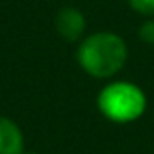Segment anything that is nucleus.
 I'll list each match as a JSON object with an SVG mask.
<instances>
[{"label":"nucleus","instance_id":"f257e3e1","mask_svg":"<svg viewBox=\"0 0 154 154\" xmlns=\"http://www.w3.org/2000/svg\"><path fill=\"white\" fill-rule=\"evenodd\" d=\"M127 62V45L114 33H94L78 47V63L94 78H111Z\"/></svg>","mask_w":154,"mask_h":154},{"label":"nucleus","instance_id":"f03ea898","mask_svg":"<svg viewBox=\"0 0 154 154\" xmlns=\"http://www.w3.org/2000/svg\"><path fill=\"white\" fill-rule=\"evenodd\" d=\"M143 91L129 82H114L102 89L98 96L100 112L114 123H131L145 112Z\"/></svg>","mask_w":154,"mask_h":154},{"label":"nucleus","instance_id":"7ed1b4c3","mask_svg":"<svg viewBox=\"0 0 154 154\" xmlns=\"http://www.w3.org/2000/svg\"><path fill=\"white\" fill-rule=\"evenodd\" d=\"M54 27L63 40L76 42L85 31V17L76 8H63L54 18Z\"/></svg>","mask_w":154,"mask_h":154},{"label":"nucleus","instance_id":"20e7f679","mask_svg":"<svg viewBox=\"0 0 154 154\" xmlns=\"http://www.w3.org/2000/svg\"><path fill=\"white\" fill-rule=\"evenodd\" d=\"M24 152V136L18 125L0 116V154H22Z\"/></svg>","mask_w":154,"mask_h":154},{"label":"nucleus","instance_id":"39448f33","mask_svg":"<svg viewBox=\"0 0 154 154\" xmlns=\"http://www.w3.org/2000/svg\"><path fill=\"white\" fill-rule=\"evenodd\" d=\"M129 4L140 15H145V17L154 15V0H129Z\"/></svg>","mask_w":154,"mask_h":154},{"label":"nucleus","instance_id":"423d86ee","mask_svg":"<svg viewBox=\"0 0 154 154\" xmlns=\"http://www.w3.org/2000/svg\"><path fill=\"white\" fill-rule=\"evenodd\" d=\"M138 35H140V38H141L145 44H154V20L145 22V24L140 27Z\"/></svg>","mask_w":154,"mask_h":154},{"label":"nucleus","instance_id":"0eeeda50","mask_svg":"<svg viewBox=\"0 0 154 154\" xmlns=\"http://www.w3.org/2000/svg\"><path fill=\"white\" fill-rule=\"evenodd\" d=\"M22 154H38V152H22Z\"/></svg>","mask_w":154,"mask_h":154}]
</instances>
